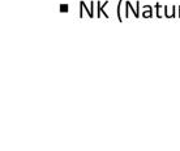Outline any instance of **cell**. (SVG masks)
Wrapping results in <instances>:
<instances>
[{"label":"cell","instance_id":"3957f363","mask_svg":"<svg viewBox=\"0 0 180 151\" xmlns=\"http://www.w3.org/2000/svg\"><path fill=\"white\" fill-rule=\"evenodd\" d=\"M141 16H142L144 18H151L153 17V7L149 4H145L144 5V12L141 13Z\"/></svg>","mask_w":180,"mask_h":151},{"label":"cell","instance_id":"6da1fadb","mask_svg":"<svg viewBox=\"0 0 180 151\" xmlns=\"http://www.w3.org/2000/svg\"><path fill=\"white\" fill-rule=\"evenodd\" d=\"M129 10L133 13V16H134L136 18H140V16H141V14L137 13V9L133 8V5L130 4V2H128V0H127V2H125V14H124V17H125V18H128V17H129Z\"/></svg>","mask_w":180,"mask_h":151},{"label":"cell","instance_id":"9c48e42d","mask_svg":"<svg viewBox=\"0 0 180 151\" xmlns=\"http://www.w3.org/2000/svg\"><path fill=\"white\" fill-rule=\"evenodd\" d=\"M94 5H95V3L91 0V2H90V9H91V12H93V13H94Z\"/></svg>","mask_w":180,"mask_h":151},{"label":"cell","instance_id":"ba28073f","mask_svg":"<svg viewBox=\"0 0 180 151\" xmlns=\"http://www.w3.org/2000/svg\"><path fill=\"white\" fill-rule=\"evenodd\" d=\"M140 7H141V4H140V2L137 0V2H136V9H137V13L140 14Z\"/></svg>","mask_w":180,"mask_h":151},{"label":"cell","instance_id":"7a4b0ae2","mask_svg":"<svg viewBox=\"0 0 180 151\" xmlns=\"http://www.w3.org/2000/svg\"><path fill=\"white\" fill-rule=\"evenodd\" d=\"M108 4V0H106V2L105 3H101V2H98L97 3V7H98V10H97V14H95V17H98V18H99L101 17V16L103 14V16H105V17L106 18H108V17H110V16H108L106 12H105V7H106V5Z\"/></svg>","mask_w":180,"mask_h":151},{"label":"cell","instance_id":"52a82bcc","mask_svg":"<svg viewBox=\"0 0 180 151\" xmlns=\"http://www.w3.org/2000/svg\"><path fill=\"white\" fill-rule=\"evenodd\" d=\"M154 8L157 9V12H155V16H157L158 18H162V14L159 13V9H161V8H163V5H161L159 3H157V4H154Z\"/></svg>","mask_w":180,"mask_h":151},{"label":"cell","instance_id":"5b68a950","mask_svg":"<svg viewBox=\"0 0 180 151\" xmlns=\"http://www.w3.org/2000/svg\"><path fill=\"white\" fill-rule=\"evenodd\" d=\"M122 4H123V0H119V3H118V9H116L119 22H123V17H122Z\"/></svg>","mask_w":180,"mask_h":151},{"label":"cell","instance_id":"8992f818","mask_svg":"<svg viewBox=\"0 0 180 151\" xmlns=\"http://www.w3.org/2000/svg\"><path fill=\"white\" fill-rule=\"evenodd\" d=\"M59 10H60L62 13H68L69 5H68V4H60V5H59Z\"/></svg>","mask_w":180,"mask_h":151},{"label":"cell","instance_id":"277c9868","mask_svg":"<svg viewBox=\"0 0 180 151\" xmlns=\"http://www.w3.org/2000/svg\"><path fill=\"white\" fill-rule=\"evenodd\" d=\"M80 5H81V7H82L84 8V10H85V12H86V14H88L89 16V17L90 18H93V17H95V14L94 13H93L91 12V9L88 7V5H86V3L84 2V0H80Z\"/></svg>","mask_w":180,"mask_h":151}]
</instances>
